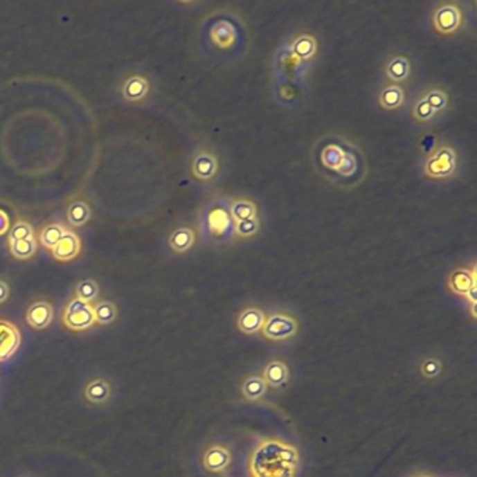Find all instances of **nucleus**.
<instances>
[{"label":"nucleus","instance_id":"5","mask_svg":"<svg viewBox=\"0 0 477 477\" xmlns=\"http://www.w3.org/2000/svg\"><path fill=\"white\" fill-rule=\"evenodd\" d=\"M209 41L216 51L223 53H234L244 42V24L231 13L216 15L209 27Z\"/></svg>","mask_w":477,"mask_h":477},{"label":"nucleus","instance_id":"28","mask_svg":"<svg viewBox=\"0 0 477 477\" xmlns=\"http://www.w3.org/2000/svg\"><path fill=\"white\" fill-rule=\"evenodd\" d=\"M93 309H94L96 323H100V325L112 323L118 315V309L115 304L111 301H100L93 307Z\"/></svg>","mask_w":477,"mask_h":477},{"label":"nucleus","instance_id":"2","mask_svg":"<svg viewBox=\"0 0 477 477\" xmlns=\"http://www.w3.org/2000/svg\"><path fill=\"white\" fill-rule=\"evenodd\" d=\"M298 462L297 451L280 441L263 442L252 456L253 477H294Z\"/></svg>","mask_w":477,"mask_h":477},{"label":"nucleus","instance_id":"23","mask_svg":"<svg viewBox=\"0 0 477 477\" xmlns=\"http://www.w3.org/2000/svg\"><path fill=\"white\" fill-rule=\"evenodd\" d=\"M230 463V453L222 447H213L203 456V465L210 471H222Z\"/></svg>","mask_w":477,"mask_h":477},{"label":"nucleus","instance_id":"33","mask_svg":"<svg viewBox=\"0 0 477 477\" xmlns=\"http://www.w3.org/2000/svg\"><path fill=\"white\" fill-rule=\"evenodd\" d=\"M10 228V220H9V216L3 212V210H0V237L5 235Z\"/></svg>","mask_w":477,"mask_h":477},{"label":"nucleus","instance_id":"25","mask_svg":"<svg viewBox=\"0 0 477 477\" xmlns=\"http://www.w3.org/2000/svg\"><path fill=\"white\" fill-rule=\"evenodd\" d=\"M91 217V209L89 204L83 200H75L67 208V220L73 227H82L87 224Z\"/></svg>","mask_w":477,"mask_h":477},{"label":"nucleus","instance_id":"24","mask_svg":"<svg viewBox=\"0 0 477 477\" xmlns=\"http://www.w3.org/2000/svg\"><path fill=\"white\" fill-rule=\"evenodd\" d=\"M411 115L415 123L417 125H431L438 120V114L420 97L417 96L412 104Z\"/></svg>","mask_w":477,"mask_h":477},{"label":"nucleus","instance_id":"22","mask_svg":"<svg viewBox=\"0 0 477 477\" xmlns=\"http://www.w3.org/2000/svg\"><path fill=\"white\" fill-rule=\"evenodd\" d=\"M111 385L104 378H96L84 386V396L93 404H104L111 397Z\"/></svg>","mask_w":477,"mask_h":477},{"label":"nucleus","instance_id":"10","mask_svg":"<svg viewBox=\"0 0 477 477\" xmlns=\"http://www.w3.org/2000/svg\"><path fill=\"white\" fill-rule=\"evenodd\" d=\"M260 330L266 339L280 342V340L291 339L297 333L298 323L290 314L276 312L266 316Z\"/></svg>","mask_w":477,"mask_h":477},{"label":"nucleus","instance_id":"13","mask_svg":"<svg viewBox=\"0 0 477 477\" xmlns=\"http://www.w3.org/2000/svg\"><path fill=\"white\" fill-rule=\"evenodd\" d=\"M21 334L19 327L5 319H0V363L9 360L20 348Z\"/></svg>","mask_w":477,"mask_h":477},{"label":"nucleus","instance_id":"14","mask_svg":"<svg viewBox=\"0 0 477 477\" xmlns=\"http://www.w3.org/2000/svg\"><path fill=\"white\" fill-rule=\"evenodd\" d=\"M377 102L382 111L396 112L406 104V89L404 86L386 83L379 87L377 93Z\"/></svg>","mask_w":477,"mask_h":477},{"label":"nucleus","instance_id":"9","mask_svg":"<svg viewBox=\"0 0 477 477\" xmlns=\"http://www.w3.org/2000/svg\"><path fill=\"white\" fill-rule=\"evenodd\" d=\"M62 322L67 329L73 332H83L90 329L96 323L93 305L79 298L71 300L63 311Z\"/></svg>","mask_w":477,"mask_h":477},{"label":"nucleus","instance_id":"3","mask_svg":"<svg viewBox=\"0 0 477 477\" xmlns=\"http://www.w3.org/2000/svg\"><path fill=\"white\" fill-rule=\"evenodd\" d=\"M316 55V38L309 33L297 34L289 41V45H283L276 55L278 76L283 78L286 82H296L311 66Z\"/></svg>","mask_w":477,"mask_h":477},{"label":"nucleus","instance_id":"30","mask_svg":"<svg viewBox=\"0 0 477 477\" xmlns=\"http://www.w3.org/2000/svg\"><path fill=\"white\" fill-rule=\"evenodd\" d=\"M98 293H100V287L97 282L91 279L82 280L76 286V298L89 304H91L98 297Z\"/></svg>","mask_w":477,"mask_h":477},{"label":"nucleus","instance_id":"21","mask_svg":"<svg viewBox=\"0 0 477 477\" xmlns=\"http://www.w3.org/2000/svg\"><path fill=\"white\" fill-rule=\"evenodd\" d=\"M196 242V233L190 227L177 228L168 238V245L175 253H185L193 248Z\"/></svg>","mask_w":477,"mask_h":477},{"label":"nucleus","instance_id":"31","mask_svg":"<svg viewBox=\"0 0 477 477\" xmlns=\"http://www.w3.org/2000/svg\"><path fill=\"white\" fill-rule=\"evenodd\" d=\"M266 382L262 378H249L242 385V393L249 400H256L263 397L266 393Z\"/></svg>","mask_w":477,"mask_h":477},{"label":"nucleus","instance_id":"35","mask_svg":"<svg viewBox=\"0 0 477 477\" xmlns=\"http://www.w3.org/2000/svg\"><path fill=\"white\" fill-rule=\"evenodd\" d=\"M10 296V289L9 285L5 280H0V304H3L8 301Z\"/></svg>","mask_w":477,"mask_h":477},{"label":"nucleus","instance_id":"11","mask_svg":"<svg viewBox=\"0 0 477 477\" xmlns=\"http://www.w3.org/2000/svg\"><path fill=\"white\" fill-rule=\"evenodd\" d=\"M413 76L412 59L404 53H390L384 63V78L390 84L404 86Z\"/></svg>","mask_w":477,"mask_h":477},{"label":"nucleus","instance_id":"17","mask_svg":"<svg viewBox=\"0 0 477 477\" xmlns=\"http://www.w3.org/2000/svg\"><path fill=\"white\" fill-rule=\"evenodd\" d=\"M230 215L234 224L260 217L256 201L245 196H238L230 200Z\"/></svg>","mask_w":477,"mask_h":477},{"label":"nucleus","instance_id":"16","mask_svg":"<svg viewBox=\"0 0 477 477\" xmlns=\"http://www.w3.org/2000/svg\"><path fill=\"white\" fill-rule=\"evenodd\" d=\"M419 96L438 114L441 118L451 107V96L444 86L440 84H430L426 86Z\"/></svg>","mask_w":477,"mask_h":477},{"label":"nucleus","instance_id":"15","mask_svg":"<svg viewBox=\"0 0 477 477\" xmlns=\"http://www.w3.org/2000/svg\"><path fill=\"white\" fill-rule=\"evenodd\" d=\"M80 249V238L72 231H66L64 235L57 241V244L51 249V252L52 256L59 262H71L78 258Z\"/></svg>","mask_w":477,"mask_h":477},{"label":"nucleus","instance_id":"32","mask_svg":"<svg viewBox=\"0 0 477 477\" xmlns=\"http://www.w3.org/2000/svg\"><path fill=\"white\" fill-rule=\"evenodd\" d=\"M34 237V228L31 224H28L27 222L19 220L13 228L10 230V235H9V242H16V241H23V240H28Z\"/></svg>","mask_w":477,"mask_h":477},{"label":"nucleus","instance_id":"19","mask_svg":"<svg viewBox=\"0 0 477 477\" xmlns=\"http://www.w3.org/2000/svg\"><path fill=\"white\" fill-rule=\"evenodd\" d=\"M53 319V308L46 301H37L34 303L26 314L27 323L37 330L46 329Z\"/></svg>","mask_w":477,"mask_h":477},{"label":"nucleus","instance_id":"8","mask_svg":"<svg viewBox=\"0 0 477 477\" xmlns=\"http://www.w3.org/2000/svg\"><path fill=\"white\" fill-rule=\"evenodd\" d=\"M206 227L210 237L216 241L235 238L234 220L230 215V201H226L223 199L216 200L210 204L206 215Z\"/></svg>","mask_w":477,"mask_h":477},{"label":"nucleus","instance_id":"1","mask_svg":"<svg viewBox=\"0 0 477 477\" xmlns=\"http://www.w3.org/2000/svg\"><path fill=\"white\" fill-rule=\"evenodd\" d=\"M311 159L322 178L343 189L359 186L368 174L364 153L343 134L322 136L312 146Z\"/></svg>","mask_w":477,"mask_h":477},{"label":"nucleus","instance_id":"12","mask_svg":"<svg viewBox=\"0 0 477 477\" xmlns=\"http://www.w3.org/2000/svg\"><path fill=\"white\" fill-rule=\"evenodd\" d=\"M190 171L199 182H210L220 172V160L212 150H199L192 160Z\"/></svg>","mask_w":477,"mask_h":477},{"label":"nucleus","instance_id":"34","mask_svg":"<svg viewBox=\"0 0 477 477\" xmlns=\"http://www.w3.org/2000/svg\"><path fill=\"white\" fill-rule=\"evenodd\" d=\"M424 372L429 375V377H433V375H437L440 372V364L438 361H434V360H430L424 364L423 367Z\"/></svg>","mask_w":477,"mask_h":477},{"label":"nucleus","instance_id":"18","mask_svg":"<svg viewBox=\"0 0 477 477\" xmlns=\"http://www.w3.org/2000/svg\"><path fill=\"white\" fill-rule=\"evenodd\" d=\"M150 93V82L141 75L127 78L122 86V96L129 102H141Z\"/></svg>","mask_w":477,"mask_h":477},{"label":"nucleus","instance_id":"29","mask_svg":"<svg viewBox=\"0 0 477 477\" xmlns=\"http://www.w3.org/2000/svg\"><path fill=\"white\" fill-rule=\"evenodd\" d=\"M66 230L60 224H48L39 233V242L46 249H52L57 241L64 235Z\"/></svg>","mask_w":477,"mask_h":477},{"label":"nucleus","instance_id":"7","mask_svg":"<svg viewBox=\"0 0 477 477\" xmlns=\"http://www.w3.org/2000/svg\"><path fill=\"white\" fill-rule=\"evenodd\" d=\"M448 290L465 298L471 305V315L476 316V294H477V275H476V262H471V266H458L455 267L448 279Z\"/></svg>","mask_w":477,"mask_h":477},{"label":"nucleus","instance_id":"20","mask_svg":"<svg viewBox=\"0 0 477 477\" xmlns=\"http://www.w3.org/2000/svg\"><path fill=\"white\" fill-rule=\"evenodd\" d=\"M264 319H266V315L260 308L248 307L240 314L237 325H238V329L241 332L252 334V333H256L262 329Z\"/></svg>","mask_w":477,"mask_h":477},{"label":"nucleus","instance_id":"6","mask_svg":"<svg viewBox=\"0 0 477 477\" xmlns=\"http://www.w3.org/2000/svg\"><path fill=\"white\" fill-rule=\"evenodd\" d=\"M430 23L441 37L456 35L465 24V12L459 2H440L434 6Z\"/></svg>","mask_w":477,"mask_h":477},{"label":"nucleus","instance_id":"4","mask_svg":"<svg viewBox=\"0 0 477 477\" xmlns=\"http://www.w3.org/2000/svg\"><path fill=\"white\" fill-rule=\"evenodd\" d=\"M462 168L460 154L458 147L448 142L441 141L435 143L422 161V174L426 179L434 182L452 181L459 175Z\"/></svg>","mask_w":477,"mask_h":477},{"label":"nucleus","instance_id":"26","mask_svg":"<svg viewBox=\"0 0 477 477\" xmlns=\"http://www.w3.org/2000/svg\"><path fill=\"white\" fill-rule=\"evenodd\" d=\"M287 377H289V370L280 361L270 363L264 368V372H263V381L266 382V385L275 386V388L282 386L287 381Z\"/></svg>","mask_w":477,"mask_h":477},{"label":"nucleus","instance_id":"27","mask_svg":"<svg viewBox=\"0 0 477 477\" xmlns=\"http://www.w3.org/2000/svg\"><path fill=\"white\" fill-rule=\"evenodd\" d=\"M9 246H10V253L19 260H28L37 253L35 237L28 238V240H23V241L9 242Z\"/></svg>","mask_w":477,"mask_h":477}]
</instances>
